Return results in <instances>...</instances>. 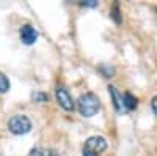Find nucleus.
<instances>
[{"label":"nucleus","instance_id":"4468645a","mask_svg":"<svg viewBox=\"0 0 157 156\" xmlns=\"http://www.w3.org/2000/svg\"><path fill=\"white\" fill-rule=\"evenodd\" d=\"M151 109H152V112L157 115V96H154L152 101H151Z\"/></svg>","mask_w":157,"mask_h":156},{"label":"nucleus","instance_id":"f257e3e1","mask_svg":"<svg viewBox=\"0 0 157 156\" xmlns=\"http://www.w3.org/2000/svg\"><path fill=\"white\" fill-rule=\"evenodd\" d=\"M77 109L82 117H93L101 110V101L94 93H83L77 99Z\"/></svg>","mask_w":157,"mask_h":156},{"label":"nucleus","instance_id":"f03ea898","mask_svg":"<svg viewBox=\"0 0 157 156\" xmlns=\"http://www.w3.org/2000/svg\"><path fill=\"white\" fill-rule=\"evenodd\" d=\"M107 148V140L102 136H91L86 139L83 147V156H99Z\"/></svg>","mask_w":157,"mask_h":156},{"label":"nucleus","instance_id":"7ed1b4c3","mask_svg":"<svg viewBox=\"0 0 157 156\" xmlns=\"http://www.w3.org/2000/svg\"><path fill=\"white\" fill-rule=\"evenodd\" d=\"M8 129L16 136L27 134L32 129V122L29 120V117H25V115H14V117H11L10 122H8Z\"/></svg>","mask_w":157,"mask_h":156},{"label":"nucleus","instance_id":"39448f33","mask_svg":"<svg viewBox=\"0 0 157 156\" xmlns=\"http://www.w3.org/2000/svg\"><path fill=\"white\" fill-rule=\"evenodd\" d=\"M19 35H21V41H22L24 44H27V46L35 44L36 40H38V36H39L38 32L32 27V25H29V24L22 25L21 30H19Z\"/></svg>","mask_w":157,"mask_h":156},{"label":"nucleus","instance_id":"ddd939ff","mask_svg":"<svg viewBox=\"0 0 157 156\" xmlns=\"http://www.w3.org/2000/svg\"><path fill=\"white\" fill-rule=\"evenodd\" d=\"M99 70H101L104 74H105V77H110V76H113V73H115V70H113L112 66L109 68V66H105V65H102V66H101Z\"/></svg>","mask_w":157,"mask_h":156},{"label":"nucleus","instance_id":"20e7f679","mask_svg":"<svg viewBox=\"0 0 157 156\" xmlns=\"http://www.w3.org/2000/svg\"><path fill=\"white\" fill-rule=\"evenodd\" d=\"M55 98H57V102L60 104L61 109H64L66 112L74 110V101H72L69 92H68L64 87H57V90H55Z\"/></svg>","mask_w":157,"mask_h":156},{"label":"nucleus","instance_id":"6e6552de","mask_svg":"<svg viewBox=\"0 0 157 156\" xmlns=\"http://www.w3.org/2000/svg\"><path fill=\"white\" fill-rule=\"evenodd\" d=\"M29 156H60L58 151L50 148H35L29 153Z\"/></svg>","mask_w":157,"mask_h":156},{"label":"nucleus","instance_id":"1a4fd4ad","mask_svg":"<svg viewBox=\"0 0 157 156\" xmlns=\"http://www.w3.org/2000/svg\"><path fill=\"white\" fill-rule=\"evenodd\" d=\"M32 101L33 102H47L49 101V95L43 93V92H33L32 93Z\"/></svg>","mask_w":157,"mask_h":156},{"label":"nucleus","instance_id":"9d476101","mask_svg":"<svg viewBox=\"0 0 157 156\" xmlns=\"http://www.w3.org/2000/svg\"><path fill=\"white\" fill-rule=\"evenodd\" d=\"M8 90H10V81H8V77L3 73H0V93H6Z\"/></svg>","mask_w":157,"mask_h":156},{"label":"nucleus","instance_id":"f8f14e48","mask_svg":"<svg viewBox=\"0 0 157 156\" xmlns=\"http://www.w3.org/2000/svg\"><path fill=\"white\" fill-rule=\"evenodd\" d=\"M82 6H90V8H96L99 6V2H96V0H83V2H80Z\"/></svg>","mask_w":157,"mask_h":156},{"label":"nucleus","instance_id":"0eeeda50","mask_svg":"<svg viewBox=\"0 0 157 156\" xmlns=\"http://www.w3.org/2000/svg\"><path fill=\"white\" fill-rule=\"evenodd\" d=\"M123 101H124V109L126 110H135L137 109V106H138V101H137V98L132 95V93H124V96H123Z\"/></svg>","mask_w":157,"mask_h":156},{"label":"nucleus","instance_id":"9b49d317","mask_svg":"<svg viewBox=\"0 0 157 156\" xmlns=\"http://www.w3.org/2000/svg\"><path fill=\"white\" fill-rule=\"evenodd\" d=\"M112 19L116 22V24H121V16H120V6H118V3L113 5V10H112Z\"/></svg>","mask_w":157,"mask_h":156},{"label":"nucleus","instance_id":"423d86ee","mask_svg":"<svg viewBox=\"0 0 157 156\" xmlns=\"http://www.w3.org/2000/svg\"><path fill=\"white\" fill-rule=\"evenodd\" d=\"M109 93H110V98H112V102H113V107L118 114H124L126 109H124V101H123V95L118 92V88L110 85L109 87Z\"/></svg>","mask_w":157,"mask_h":156}]
</instances>
